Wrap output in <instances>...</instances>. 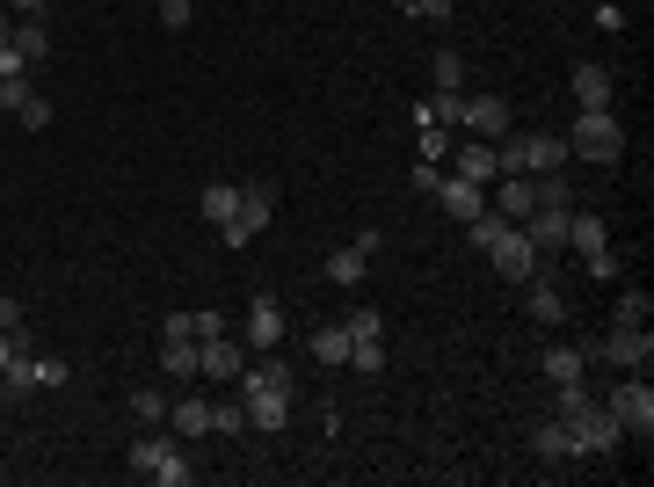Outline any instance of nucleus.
<instances>
[{
  "label": "nucleus",
  "instance_id": "f257e3e1",
  "mask_svg": "<svg viewBox=\"0 0 654 487\" xmlns=\"http://www.w3.org/2000/svg\"><path fill=\"white\" fill-rule=\"evenodd\" d=\"M233 385H241V401H247V430H292V364L284 357L247 364Z\"/></svg>",
  "mask_w": 654,
  "mask_h": 487
},
{
  "label": "nucleus",
  "instance_id": "f03ea898",
  "mask_svg": "<svg viewBox=\"0 0 654 487\" xmlns=\"http://www.w3.org/2000/svg\"><path fill=\"white\" fill-rule=\"evenodd\" d=\"M124 458H131V473H138V480H160V487H190V480H197L190 452H182V436H175L168 422H160V430H138Z\"/></svg>",
  "mask_w": 654,
  "mask_h": 487
},
{
  "label": "nucleus",
  "instance_id": "7ed1b4c3",
  "mask_svg": "<svg viewBox=\"0 0 654 487\" xmlns=\"http://www.w3.org/2000/svg\"><path fill=\"white\" fill-rule=\"evenodd\" d=\"M568 160V131H502L495 139V174H552Z\"/></svg>",
  "mask_w": 654,
  "mask_h": 487
},
{
  "label": "nucleus",
  "instance_id": "20e7f679",
  "mask_svg": "<svg viewBox=\"0 0 654 487\" xmlns=\"http://www.w3.org/2000/svg\"><path fill=\"white\" fill-rule=\"evenodd\" d=\"M568 153L597 160V168H619V160H625V124L611 117V109H582L574 131H568Z\"/></svg>",
  "mask_w": 654,
  "mask_h": 487
},
{
  "label": "nucleus",
  "instance_id": "39448f33",
  "mask_svg": "<svg viewBox=\"0 0 654 487\" xmlns=\"http://www.w3.org/2000/svg\"><path fill=\"white\" fill-rule=\"evenodd\" d=\"M270 219H276V182L270 174H255V182H241V211H233V226L219 233L225 247H247L255 233H270Z\"/></svg>",
  "mask_w": 654,
  "mask_h": 487
},
{
  "label": "nucleus",
  "instance_id": "423d86ee",
  "mask_svg": "<svg viewBox=\"0 0 654 487\" xmlns=\"http://www.w3.org/2000/svg\"><path fill=\"white\" fill-rule=\"evenodd\" d=\"M568 436H574V458H603V452H619V444H625V430H619V415H611V407H603V401H582V407H574V415H568Z\"/></svg>",
  "mask_w": 654,
  "mask_h": 487
},
{
  "label": "nucleus",
  "instance_id": "0eeeda50",
  "mask_svg": "<svg viewBox=\"0 0 654 487\" xmlns=\"http://www.w3.org/2000/svg\"><path fill=\"white\" fill-rule=\"evenodd\" d=\"M603 407L619 415V430H625V436H640V444L654 436V385H647V371H625L619 393H611Z\"/></svg>",
  "mask_w": 654,
  "mask_h": 487
},
{
  "label": "nucleus",
  "instance_id": "6e6552de",
  "mask_svg": "<svg viewBox=\"0 0 654 487\" xmlns=\"http://www.w3.org/2000/svg\"><path fill=\"white\" fill-rule=\"evenodd\" d=\"M487 262H495L502 284H531L538 269H546V255L531 247V233H524V226H502V241L487 247Z\"/></svg>",
  "mask_w": 654,
  "mask_h": 487
},
{
  "label": "nucleus",
  "instance_id": "1a4fd4ad",
  "mask_svg": "<svg viewBox=\"0 0 654 487\" xmlns=\"http://www.w3.org/2000/svg\"><path fill=\"white\" fill-rule=\"evenodd\" d=\"M241 371H247V342H241V335H211V342H197V379L233 385Z\"/></svg>",
  "mask_w": 654,
  "mask_h": 487
},
{
  "label": "nucleus",
  "instance_id": "9d476101",
  "mask_svg": "<svg viewBox=\"0 0 654 487\" xmlns=\"http://www.w3.org/2000/svg\"><path fill=\"white\" fill-rule=\"evenodd\" d=\"M603 357V364H619V371H647L654 364V335L647 328H619V320H611V335H603V342H589Z\"/></svg>",
  "mask_w": 654,
  "mask_h": 487
},
{
  "label": "nucleus",
  "instance_id": "9b49d317",
  "mask_svg": "<svg viewBox=\"0 0 654 487\" xmlns=\"http://www.w3.org/2000/svg\"><path fill=\"white\" fill-rule=\"evenodd\" d=\"M487 211H502L509 226H524L538 211V174H495V182H487Z\"/></svg>",
  "mask_w": 654,
  "mask_h": 487
},
{
  "label": "nucleus",
  "instance_id": "f8f14e48",
  "mask_svg": "<svg viewBox=\"0 0 654 487\" xmlns=\"http://www.w3.org/2000/svg\"><path fill=\"white\" fill-rule=\"evenodd\" d=\"M241 342H247V349H284V306H276V292H255Z\"/></svg>",
  "mask_w": 654,
  "mask_h": 487
},
{
  "label": "nucleus",
  "instance_id": "ddd939ff",
  "mask_svg": "<svg viewBox=\"0 0 654 487\" xmlns=\"http://www.w3.org/2000/svg\"><path fill=\"white\" fill-rule=\"evenodd\" d=\"M509 103H502V95H465V117H458V131H473V139H502V131H509Z\"/></svg>",
  "mask_w": 654,
  "mask_h": 487
},
{
  "label": "nucleus",
  "instance_id": "4468645a",
  "mask_svg": "<svg viewBox=\"0 0 654 487\" xmlns=\"http://www.w3.org/2000/svg\"><path fill=\"white\" fill-rule=\"evenodd\" d=\"M436 204L465 226V219H481V211H487V190H481V182H465V174H444V182H436Z\"/></svg>",
  "mask_w": 654,
  "mask_h": 487
},
{
  "label": "nucleus",
  "instance_id": "2eb2a0df",
  "mask_svg": "<svg viewBox=\"0 0 654 487\" xmlns=\"http://www.w3.org/2000/svg\"><path fill=\"white\" fill-rule=\"evenodd\" d=\"M524 306H531V320H538V328H560V320H568V298H560V284H552L546 269H538V277L524 284Z\"/></svg>",
  "mask_w": 654,
  "mask_h": 487
},
{
  "label": "nucleus",
  "instance_id": "dca6fc26",
  "mask_svg": "<svg viewBox=\"0 0 654 487\" xmlns=\"http://www.w3.org/2000/svg\"><path fill=\"white\" fill-rule=\"evenodd\" d=\"M524 233H531V247H538V255H560V247H568V211L538 204L531 219H524Z\"/></svg>",
  "mask_w": 654,
  "mask_h": 487
},
{
  "label": "nucleus",
  "instance_id": "f3484780",
  "mask_svg": "<svg viewBox=\"0 0 654 487\" xmlns=\"http://www.w3.org/2000/svg\"><path fill=\"white\" fill-rule=\"evenodd\" d=\"M0 385H8V401L36 393V385H44V357H36V349H15V357L0 364Z\"/></svg>",
  "mask_w": 654,
  "mask_h": 487
},
{
  "label": "nucleus",
  "instance_id": "a211bd4d",
  "mask_svg": "<svg viewBox=\"0 0 654 487\" xmlns=\"http://www.w3.org/2000/svg\"><path fill=\"white\" fill-rule=\"evenodd\" d=\"M458 117H465V87H430V95L414 103V124H451V131H458Z\"/></svg>",
  "mask_w": 654,
  "mask_h": 487
},
{
  "label": "nucleus",
  "instance_id": "6ab92c4d",
  "mask_svg": "<svg viewBox=\"0 0 654 487\" xmlns=\"http://www.w3.org/2000/svg\"><path fill=\"white\" fill-rule=\"evenodd\" d=\"M531 452L546 458V466H560V458H574V436H568V422H560V415L531 422Z\"/></svg>",
  "mask_w": 654,
  "mask_h": 487
},
{
  "label": "nucleus",
  "instance_id": "aec40b11",
  "mask_svg": "<svg viewBox=\"0 0 654 487\" xmlns=\"http://www.w3.org/2000/svg\"><path fill=\"white\" fill-rule=\"evenodd\" d=\"M574 103L582 109H611V66L582 59V66H574Z\"/></svg>",
  "mask_w": 654,
  "mask_h": 487
},
{
  "label": "nucleus",
  "instance_id": "412c9836",
  "mask_svg": "<svg viewBox=\"0 0 654 487\" xmlns=\"http://www.w3.org/2000/svg\"><path fill=\"white\" fill-rule=\"evenodd\" d=\"M589 364H597V349H546V379L552 385H574V379H589Z\"/></svg>",
  "mask_w": 654,
  "mask_h": 487
},
{
  "label": "nucleus",
  "instance_id": "4be33fe9",
  "mask_svg": "<svg viewBox=\"0 0 654 487\" xmlns=\"http://www.w3.org/2000/svg\"><path fill=\"white\" fill-rule=\"evenodd\" d=\"M8 44L22 52V66H36V59H52V30H44V15H22L15 30H8Z\"/></svg>",
  "mask_w": 654,
  "mask_h": 487
},
{
  "label": "nucleus",
  "instance_id": "5701e85b",
  "mask_svg": "<svg viewBox=\"0 0 654 487\" xmlns=\"http://www.w3.org/2000/svg\"><path fill=\"white\" fill-rule=\"evenodd\" d=\"M451 174H465V182H481V190H487V182H495V139H465Z\"/></svg>",
  "mask_w": 654,
  "mask_h": 487
},
{
  "label": "nucleus",
  "instance_id": "b1692460",
  "mask_svg": "<svg viewBox=\"0 0 654 487\" xmlns=\"http://www.w3.org/2000/svg\"><path fill=\"white\" fill-rule=\"evenodd\" d=\"M568 247L574 255H597V247H611V226H603L597 211H568Z\"/></svg>",
  "mask_w": 654,
  "mask_h": 487
},
{
  "label": "nucleus",
  "instance_id": "393cba45",
  "mask_svg": "<svg viewBox=\"0 0 654 487\" xmlns=\"http://www.w3.org/2000/svg\"><path fill=\"white\" fill-rule=\"evenodd\" d=\"M197 211H204V219H211V226H233V211H241V182H211V190L204 197H197Z\"/></svg>",
  "mask_w": 654,
  "mask_h": 487
},
{
  "label": "nucleus",
  "instance_id": "a878e982",
  "mask_svg": "<svg viewBox=\"0 0 654 487\" xmlns=\"http://www.w3.org/2000/svg\"><path fill=\"white\" fill-rule=\"evenodd\" d=\"M363 269H371V255H363L357 241L327 255V284H342V292H357V284H363Z\"/></svg>",
  "mask_w": 654,
  "mask_h": 487
},
{
  "label": "nucleus",
  "instance_id": "bb28decb",
  "mask_svg": "<svg viewBox=\"0 0 654 487\" xmlns=\"http://www.w3.org/2000/svg\"><path fill=\"white\" fill-rule=\"evenodd\" d=\"M168 430L190 444V436H211V401H168Z\"/></svg>",
  "mask_w": 654,
  "mask_h": 487
},
{
  "label": "nucleus",
  "instance_id": "cd10ccee",
  "mask_svg": "<svg viewBox=\"0 0 654 487\" xmlns=\"http://www.w3.org/2000/svg\"><path fill=\"white\" fill-rule=\"evenodd\" d=\"M160 371H168V379H197V335H160Z\"/></svg>",
  "mask_w": 654,
  "mask_h": 487
},
{
  "label": "nucleus",
  "instance_id": "c85d7f7f",
  "mask_svg": "<svg viewBox=\"0 0 654 487\" xmlns=\"http://www.w3.org/2000/svg\"><path fill=\"white\" fill-rule=\"evenodd\" d=\"M313 364H349V328L342 320H327V328H313Z\"/></svg>",
  "mask_w": 654,
  "mask_h": 487
},
{
  "label": "nucleus",
  "instance_id": "c756f323",
  "mask_svg": "<svg viewBox=\"0 0 654 487\" xmlns=\"http://www.w3.org/2000/svg\"><path fill=\"white\" fill-rule=\"evenodd\" d=\"M124 407H131L138 430H160V422H168V393H160V385H138V393H131Z\"/></svg>",
  "mask_w": 654,
  "mask_h": 487
},
{
  "label": "nucleus",
  "instance_id": "7c9ffc66",
  "mask_svg": "<svg viewBox=\"0 0 654 487\" xmlns=\"http://www.w3.org/2000/svg\"><path fill=\"white\" fill-rule=\"evenodd\" d=\"M211 430H219V436H241L247 430V401H241V393H233V401H211Z\"/></svg>",
  "mask_w": 654,
  "mask_h": 487
},
{
  "label": "nucleus",
  "instance_id": "2f4dec72",
  "mask_svg": "<svg viewBox=\"0 0 654 487\" xmlns=\"http://www.w3.org/2000/svg\"><path fill=\"white\" fill-rule=\"evenodd\" d=\"M538 204H552V211H574V182L560 168L552 174H538Z\"/></svg>",
  "mask_w": 654,
  "mask_h": 487
},
{
  "label": "nucleus",
  "instance_id": "473e14b6",
  "mask_svg": "<svg viewBox=\"0 0 654 487\" xmlns=\"http://www.w3.org/2000/svg\"><path fill=\"white\" fill-rule=\"evenodd\" d=\"M342 328H349V342H379V335H386V320H379V306H349V320H342Z\"/></svg>",
  "mask_w": 654,
  "mask_h": 487
},
{
  "label": "nucleus",
  "instance_id": "72a5a7b5",
  "mask_svg": "<svg viewBox=\"0 0 654 487\" xmlns=\"http://www.w3.org/2000/svg\"><path fill=\"white\" fill-rule=\"evenodd\" d=\"M502 226H509L502 211H481V219H465V241H473V247H481V255H487V247L502 241Z\"/></svg>",
  "mask_w": 654,
  "mask_h": 487
},
{
  "label": "nucleus",
  "instance_id": "f704fd0d",
  "mask_svg": "<svg viewBox=\"0 0 654 487\" xmlns=\"http://www.w3.org/2000/svg\"><path fill=\"white\" fill-rule=\"evenodd\" d=\"M349 371L379 379V371H386V335H379V342H349Z\"/></svg>",
  "mask_w": 654,
  "mask_h": 487
},
{
  "label": "nucleus",
  "instance_id": "c9c22d12",
  "mask_svg": "<svg viewBox=\"0 0 654 487\" xmlns=\"http://www.w3.org/2000/svg\"><path fill=\"white\" fill-rule=\"evenodd\" d=\"M36 87H30V73H0V117H15L22 103H30Z\"/></svg>",
  "mask_w": 654,
  "mask_h": 487
},
{
  "label": "nucleus",
  "instance_id": "e433bc0d",
  "mask_svg": "<svg viewBox=\"0 0 654 487\" xmlns=\"http://www.w3.org/2000/svg\"><path fill=\"white\" fill-rule=\"evenodd\" d=\"M647 314H654V298L640 292V284H633V292H619V328H647Z\"/></svg>",
  "mask_w": 654,
  "mask_h": 487
},
{
  "label": "nucleus",
  "instance_id": "4c0bfd02",
  "mask_svg": "<svg viewBox=\"0 0 654 487\" xmlns=\"http://www.w3.org/2000/svg\"><path fill=\"white\" fill-rule=\"evenodd\" d=\"M430 81H436V87H465V59H458V52H436V59H430Z\"/></svg>",
  "mask_w": 654,
  "mask_h": 487
},
{
  "label": "nucleus",
  "instance_id": "58836bf2",
  "mask_svg": "<svg viewBox=\"0 0 654 487\" xmlns=\"http://www.w3.org/2000/svg\"><path fill=\"white\" fill-rule=\"evenodd\" d=\"M444 153H451V124H422V160L444 168Z\"/></svg>",
  "mask_w": 654,
  "mask_h": 487
},
{
  "label": "nucleus",
  "instance_id": "ea45409f",
  "mask_svg": "<svg viewBox=\"0 0 654 487\" xmlns=\"http://www.w3.org/2000/svg\"><path fill=\"white\" fill-rule=\"evenodd\" d=\"M190 335H197V342H211V335H233V320H225L219 306H204V314H190Z\"/></svg>",
  "mask_w": 654,
  "mask_h": 487
},
{
  "label": "nucleus",
  "instance_id": "a19ab883",
  "mask_svg": "<svg viewBox=\"0 0 654 487\" xmlns=\"http://www.w3.org/2000/svg\"><path fill=\"white\" fill-rule=\"evenodd\" d=\"M582 262H589V277H597V284H619L625 277V262L611 255V247H597V255H582Z\"/></svg>",
  "mask_w": 654,
  "mask_h": 487
},
{
  "label": "nucleus",
  "instance_id": "79ce46f5",
  "mask_svg": "<svg viewBox=\"0 0 654 487\" xmlns=\"http://www.w3.org/2000/svg\"><path fill=\"white\" fill-rule=\"evenodd\" d=\"M15 124H30V131H44V124H52V103H44V95H30V103L15 109Z\"/></svg>",
  "mask_w": 654,
  "mask_h": 487
},
{
  "label": "nucleus",
  "instance_id": "37998d69",
  "mask_svg": "<svg viewBox=\"0 0 654 487\" xmlns=\"http://www.w3.org/2000/svg\"><path fill=\"white\" fill-rule=\"evenodd\" d=\"M0 328H8V335L30 328V314H22V298H15V292H0Z\"/></svg>",
  "mask_w": 654,
  "mask_h": 487
},
{
  "label": "nucleus",
  "instance_id": "c03bdc74",
  "mask_svg": "<svg viewBox=\"0 0 654 487\" xmlns=\"http://www.w3.org/2000/svg\"><path fill=\"white\" fill-rule=\"evenodd\" d=\"M160 30H190V0H160Z\"/></svg>",
  "mask_w": 654,
  "mask_h": 487
},
{
  "label": "nucleus",
  "instance_id": "a18cd8bd",
  "mask_svg": "<svg viewBox=\"0 0 654 487\" xmlns=\"http://www.w3.org/2000/svg\"><path fill=\"white\" fill-rule=\"evenodd\" d=\"M408 182H414V190H422V197H436V182H444V168H430V160H422V168H414Z\"/></svg>",
  "mask_w": 654,
  "mask_h": 487
},
{
  "label": "nucleus",
  "instance_id": "49530a36",
  "mask_svg": "<svg viewBox=\"0 0 654 487\" xmlns=\"http://www.w3.org/2000/svg\"><path fill=\"white\" fill-rule=\"evenodd\" d=\"M408 15H422V22H451V0H414Z\"/></svg>",
  "mask_w": 654,
  "mask_h": 487
},
{
  "label": "nucleus",
  "instance_id": "de8ad7c7",
  "mask_svg": "<svg viewBox=\"0 0 654 487\" xmlns=\"http://www.w3.org/2000/svg\"><path fill=\"white\" fill-rule=\"evenodd\" d=\"M8 15H44V0H0Z\"/></svg>",
  "mask_w": 654,
  "mask_h": 487
},
{
  "label": "nucleus",
  "instance_id": "09e8293b",
  "mask_svg": "<svg viewBox=\"0 0 654 487\" xmlns=\"http://www.w3.org/2000/svg\"><path fill=\"white\" fill-rule=\"evenodd\" d=\"M8 357H15V335H8V328H0V364H8Z\"/></svg>",
  "mask_w": 654,
  "mask_h": 487
},
{
  "label": "nucleus",
  "instance_id": "8fccbe9b",
  "mask_svg": "<svg viewBox=\"0 0 654 487\" xmlns=\"http://www.w3.org/2000/svg\"><path fill=\"white\" fill-rule=\"evenodd\" d=\"M8 30H15V22H8V8H0V44H8Z\"/></svg>",
  "mask_w": 654,
  "mask_h": 487
},
{
  "label": "nucleus",
  "instance_id": "3c124183",
  "mask_svg": "<svg viewBox=\"0 0 654 487\" xmlns=\"http://www.w3.org/2000/svg\"><path fill=\"white\" fill-rule=\"evenodd\" d=\"M393 8H414V0H393Z\"/></svg>",
  "mask_w": 654,
  "mask_h": 487
}]
</instances>
